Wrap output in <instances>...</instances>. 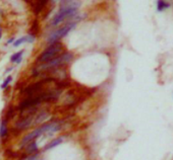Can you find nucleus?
Here are the masks:
<instances>
[{
  "label": "nucleus",
  "instance_id": "f257e3e1",
  "mask_svg": "<svg viewBox=\"0 0 173 160\" xmlns=\"http://www.w3.org/2000/svg\"><path fill=\"white\" fill-rule=\"evenodd\" d=\"M79 6V2H69L66 5H63L58 11V13L51 20L52 25H57L64 21L66 19H71L77 13V8Z\"/></svg>",
  "mask_w": 173,
  "mask_h": 160
},
{
  "label": "nucleus",
  "instance_id": "f03ea898",
  "mask_svg": "<svg viewBox=\"0 0 173 160\" xmlns=\"http://www.w3.org/2000/svg\"><path fill=\"white\" fill-rule=\"evenodd\" d=\"M72 54L71 53H64L62 55L55 57L52 60L46 62V63H43L42 65L38 68H36L34 70V74H39L40 72H42L44 70H47V69H53V68H57V67H60L62 65H65V64L69 63L72 59Z\"/></svg>",
  "mask_w": 173,
  "mask_h": 160
},
{
  "label": "nucleus",
  "instance_id": "7ed1b4c3",
  "mask_svg": "<svg viewBox=\"0 0 173 160\" xmlns=\"http://www.w3.org/2000/svg\"><path fill=\"white\" fill-rule=\"evenodd\" d=\"M60 129V126L57 123H49L45 124V125L41 126L40 128L36 129L35 131H33L32 133L28 134L27 136L24 137V139L22 140V145H25V144L30 143L32 141H35L38 137L42 136L43 134L49 133V132H56Z\"/></svg>",
  "mask_w": 173,
  "mask_h": 160
},
{
  "label": "nucleus",
  "instance_id": "20e7f679",
  "mask_svg": "<svg viewBox=\"0 0 173 160\" xmlns=\"http://www.w3.org/2000/svg\"><path fill=\"white\" fill-rule=\"evenodd\" d=\"M62 51H63V46L61 43L56 42V43L50 44V46L39 56L38 62H40V63H46V62L52 60L55 57H57L58 54L61 53Z\"/></svg>",
  "mask_w": 173,
  "mask_h": 160
},
{
  "label": "nucleus",
  "instance_id": "39448f33",
  "mask_svg": "<svg viewBox=\"0 0 173 160\" xmlns=\"http://www.w3.org/2000/svg\"><path fill=\"white\" fill-rule=\"evenodd\" d=\"M76 25V22H69V24H66L64 27L61 28H59L56 32H54L53 33H51L48 38V43L49 44H53L58 42L60 39H62L63 37H65L67 33L70 32L72 28H74Z\"/></svg>",
  "mask_w": 173,
  "mask_h": 160
},
{
  "label": "nucleus",
  "instance_id": "423d86ee",
  "mask_svg": "<svg viewBox=\"0 0 173 160\" xmlns=\"http://www.w3.org/2000/svg\"><path fill=\"white\" fill-rule=\"evenodd\" d=\"M51 78L49 79H45V80H41L39 82H36V83H33L29 85L28 87H25V89L24 90V93L28 94V95H32V94H35L37 93L38 91H40V89L43 87V85L46 83L47 81H51Z\"/></svg>",
  "mask_w": 173,
  "mask_h": 160
},
{
  "label": "nucleus",
  "instance_id": "0eeeda50",
  "mask_svg": "<svg viewBox=\"0 0 173 160\" xmlns=\"http://www.w3.org/2000/svg\"><path fill=\"white\" fill-rule=\"evenodd\" d=\"M33 124V118L32 116H28V117H25L24 119H22L20 121L16 123V128L19 129V130H24V129H27L29 128L31 125Z\"/></svg>",
  "mask_w": 173,
  "mask_h": 160
},
{
  "label": "nucleus",
  "instance_id": "6e6552de",
  "mask_svg": "<svg viewBox=\"0 0 173 160\" xmlns=\"http://www.w3.org/2000/svg\"><path fill=\"white\" fill-rule=\"evenodd\" d=\"M32 5L34 7V11L35 13H40L41 11L43 10V8L45 7L46 3H47V0H33L32 2Z\"/></svg>",
  "mask_w": 173,
  "mask_h": 160
},
{
  "label": "nucleus",
  "instance_id": "1a4fd4ad",
  "mask_svg": "<svg viewBox=\"0 0 173 160\" xmlns=\"http://www.w3.org/2000/svg\"><path fill=\"white\" fill-rule=\"evenodd\" d=\"M35 40V37H33V36H28V37H22L19 39V40H16L15 42L13 43V46L14 47H19L22 44H24L25 42H29V43H33Z\"/></svg>",
  "mask_w": 173,
  "mask_h": 160
},
{
  "label": "nucleus",
  "instance_id": "9d476101",
  "mask_svg": "<svg viewBox=\"0 0 173 160\" xmlns=\"http://www.w3.org/2000/svg\"><path fill=\"white\" fill-rule=\"evenodd\" d=\"M25 151L28 153H35L38 151V145L36 143V141H32L30 143H28V146L25 147Z\"/></svg>",
  "mask_w": 173,
  "mask_h": 160
},
{
  "label": "nucleus",
  "instance_id": "9b49d317",
  "mask_svg": "<svg viewBox=\"0 0 173 160\" xmlns=\"http://www.w3.org/2000/svg\"><path fill=\"white\" fill-rule=\"evenodd\" d=\"M170 4L165 0H158L157 1V9H158V11H163L166 8H168Z\"/></svg>",
  "mask_w": 173,
  "mask_h": 160
},
{
  "label": "nucleus",
  "instance_id": "f8f14e48",
  "mask_svg": "<svg viewBox=\"0 0 173 160\" xmlns=\"http://www.w3.org/2000/svg\"><path fill=\"white\" fill-rule=\"evenodd\" d=\"M63 139L62 138H57V139H55V140H53L52 142H50L49 144H47V145L45 146V148H44V150L45 151H47L49 150V149H51V148H53V147H55V146H57L59 145V144L62 142Z\"/></svg>",
  "mask_w": 173,
  "mask_h": 160
},
{
  "label": "nucleus",
  "instance_id": "ddd939ff",
  "mask_svg": "<svg viewBox=\"0 0 173 160\" xmlns=\"http://www.w3.org/2000/svg\"><path fill=\"white\" fill-rule=\"evenodd\" d=\"M22 54H24V51H19V52L13 54V55L11 56V58H10V61H11V62H15V63H19V62L22 61Z\"/></svg>",
  "mask_w": 173,
  "mask_h": 160
},
{
  "label": "nucleus",
  "instance_id": "4468645a",
  "mask_svg": "<svg viewBox=\"0 0 173 160\" xmlns=\"http://www.w3.org/2000/svg\"><path fill=\"white\" fill-rule=\"evenodd\" d=\"M7 135V128H6V123L5 121L1 123V126H0V137H5Z\"/></svg>",
  "mask_w": 173,
  "mask_h": 160
},
{
  "label": "nucleus",
  "instance_id": "2eb2a0df",
  "mask_svg": "<svg viewBox=\"0 0 173 160\" xmlns=\"http://www.w3.org/2000/svg\"><path fill=\"white\" fill-rule=\"evenodd\" d=\"M39 30V24H38V21L37 20H35V22L33 24V27L31 28V36H33V37H35L36 35H37Z\"/></svg>",
  "mask_w": 173,
  "mask_h": 160
},
{
  "label": "nucleus",
  "instance_id": "dca6fc26",
  "mask_svg": "<svg viewBox=\"0 0 173 160\" xmlns=\"http://www.w3.org/2000/svg\"><path fill=\"white\" fill-rule=\"evenodd\" d=\"M11 80H12L11 76H8V77H7V78L4 80V82H3V83H2V85H1V88H2V89L6 88V87L9 85L10 82H11Z\"/></svg>",
  "mask_w": 173,
  "mask_h": 160
},
{
  "label": "nucleus",
  "instance_id": "f3484780",
  "mask_svg": "<svg viewBox=\"0 0 173 160\" xmlns=\"http://www.w3.org/2000/svg\"><path fill=\"white\" fill-rule=\"evenodd\" d=\"M13 42V39H11V40H9L8 42H7V44H10V43H12Z\"/></svg>",
  "mask_w": 173,
  "mask_h": 160
},
{
  "label": "nucleus",
  "instance_id": "a211bd4d",
  "mask_svg": "<svg viewBox=\"0 0 173 160\" xmlns=\"http://www.w3.org/2000/svg\"><path fill=\"white\" fill-rule=\"evenodd\" d=\"M0 39H1V28H0Z\"/></svg>",
  "mask_w": 173,
  "mask_h": 160
}]
</instances>
